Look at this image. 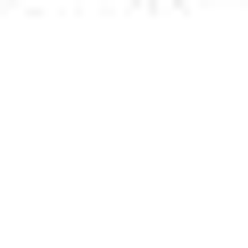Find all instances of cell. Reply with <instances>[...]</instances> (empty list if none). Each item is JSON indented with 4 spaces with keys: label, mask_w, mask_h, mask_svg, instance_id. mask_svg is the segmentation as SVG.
Here are the masks:
<instances>
[]
</instances>
